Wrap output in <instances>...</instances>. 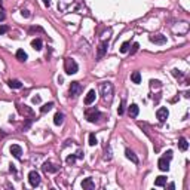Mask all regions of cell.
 Wrapping results in <instances>:
<instances>
[{
	"instance_id": "1",
	"label": "cell",
	"mask_w": 190,
	"mask_h": 190,
	"mask_svg": "<svg viewBox=\"0 0 190 190\" xmlns=\"http://www.w3.org/2000/svg\"><path fill=\"white\" fill-rule=\"evenodd\" d=\"M100 91H101V97L104 102H110L113 98V85L110 82H102L100 85Z\"/></svg>"
},
{
	"instance_id": "2",
	"label": "cell",
	"mask_w": 190,
	"mask_h": 190,
	"mask_svg": "<svg viewBox=\"0 0 190 190\" xmlns=\"http://www.w3.org/2000/svg\"><path fill=\"white\" fill-rule=\"evenodd\" d=\"M64 70H66L67 74H76L79 71L77 63L74 59H71V58H66L64 59Z\"/></svg>"
},
{
	"instance_id": "3",
	"label": "cell",
	"mask_w": 190,
	"mask_h": 190,
	"mask_svg": "<svg viewBox=\"0 0 190 190\" xmlns=\"http://www.w3.org/2000/svg\"><path fill=\"white\" fill-rule=\"evenodd\" d=\"M82 91H83V86L79 83V82H71V85H70V97H73V98H77L79 95L82 94Z\"/></svg>"
},
{
	"instance_id": "4",
	"label": "cell",
	"mask_w": 190,
	"mask_h": 190,
	"mask_svg": "<svg viewBox=\"0 0 190 190\" xmlns=\"http://www.w3.org/2000/svg\"><path fill=\"white\" fill-rule=\"evenodd\" d=\"M85 116H86V119H88V122L94 123L98 120V117H101V113L97 110V109H88L86 112H85Z\"/></svg>"
},
{
	"instance_id": "5",
	"label": "cell",
	"mask_w": 190,
	"mask_h": 190,
	"mask_svg": "<svg viewBox=\"0 0 190 190\" xmlns=\"http://www.w3.org/2000/svg\"><path fill=\"white\" fill-rule=\"evenodd\" d=\"M28 181H30V184H31L33 187L39 186V184H40V175H39V172L30 171V174H28Z\"/></svg>"
},
{
	"instance_id": "6",
	"label": "cell",
	"mask_w": 190,
	"mask_h": 190,
	"mask_svg": "<svg viewBox=\"0 0 190 190\" xmlns=\"http://www.w3.org/2000/svg\"><path fill=\"white\" fill-rule=\"evenodd\" d=\"M150 42H153L156 45H165L167 43V36H163V34H153V36H150Z\"/></svg>"
},
{
	"instance_id": "7",
	"label": "cell",
	"mask_w": 190,
	"mask_h": 190,
	"mask_svg": "<svg viewBox=\"0 0 190 190\" xmlns=\"http://www.w3.org/2000/svg\"><path fill=\"white\" fill-rule=\"evenodd\" d=\"M169 116V112H168L167 107H160L159 110L156 112V117L159 119V122H165Z\"/></svg>"
},
{
	"instance_id": "8",
	"label": "cell",
	"mask_w": 190,
	"mask_h": 190,
	"mask_svg": "<svg viewBox=\"0 0 190 190\" xmlns=\"http://www.w3.org/2000/svg\"><path fill=\"white\" fill-rule=\"evenodd\" d=\"M107 48H109V42H101L100 45H98V51H97V58L98 59H101L102 56L106 55Z\"/></svg>"
},
{
	"instance_id": "9",
	"label": "cell",
	"mask_w": 190,
	"mask_h": 190,
	"mask_svg": "<svg viewBox=\"0 0 190 190\" xmlns=\"http://www.w3.org/2000/svg\"><path fill=\"white\" fill-rule=\"evenodd\" d=\"M11 153L13 155V157L16 159H21V155H23V149L18 144H12L11 145Z\"/></svg>"
},
{
	"instance_id": "10",
	"label": "cell",
	"mask_w": 190,
	"mask_h": 190,
	"mask_svg": "<svg viewBox=\"0 0 190 190\" xmlns=\"http://www.w3.org/2000/svg\"><path fill=\"white\" fill-rule=\"evenodd\" d=\"M82 187L85 190H94L95 189V183L92 178H85L82 181Z\"/></svg>"
},
{
	"instance_id": "11",
	"label": "cell",
	"mask_w": 190,
	"mask_h": 190,
	"mask_svg": "<svg viewBox=\"0 0 190 190\" xmlns=\"http://www.w3.org/2000/svg\"><path fill=\"white\" fill-rule=\"evenodd\" d=\"M58 169H59V167L51 163V162H45V163H43V171H45V172H56Z\"/></svg>"
},
{
	"instance_id": "12",
	"label": "cell",
	"mask_w": 190,
	"mask_h": 190,
	"mask_svg": "<svg viewBox=\"0 0 190 190\" xmlns=\"http://www.w3.org/2000/svg\"><path fill=\"white\" fill-rule=\"evenodd\" d=\"M157 167H159L160 171H168L169 169V160L165 159V157H160L159 162H157Z\"/></svg>"
},
{
	"instance_id": "13",
	"label": "cell",
	"mask_w": 190,
	"mask_h": 190,
	"mask_svg": "<svg viewBox=\"0 0 190 190\" xmlns=\"http://www.w3.org/2000/svg\"><path fill=\"white\" fill-rule=\"evenodd\" d=\"M95 97H97V94H95V91L94 89H91L89 92H88V95L85 97V104L86 106H91L94 101H95Z\"/></svg>"
},
{
	"instance_id": "14",
	"label": "cell",
	"mask_w": 190,
	"mask_h": 190,
	"mask_svg": "<svg viewBox=\"0 0 190 190\" xmlns=\"http://www.w3.org/2000/svg\"><path fill=\"white\" fill-rule=\"evenodd\" d=\"M128 113H129V116H131V117H137V116H138V113H140L138 106H137V104H131V106H129V109H128Z\"/></svg>"
},
{
	"instance_id": "15",
	"label": "cell",
	"mask_w": 190,
	"mask_h": 190,
	"mask_svg": "<svg viewBox=\"0 0 190 190\" xmlns=\"http://www.w3.org/2000/svg\"><path fill=\"white\" fill-rule=\"evenodd\" d=\"M125 155H126V157H128L129 160H132V162H134L135 165L138 163V157L135 156V153H134V152H131L129 149H126V150H125Z\"/></svg>"
},
{
	"instance_id": "16",
	"label": "cell",
	"mask_w": 190,
	"mask_h": 190,
	"mask_svg": "<svg viewBox=\"0 0 190 190\" xmlns=\"http://www.w3.org/2000/svg\"><path fill=\"white\" fill-rule=\"evenodd\" d=\"M178 147L183 150V152H186V150L189 149V143H187V140H186L184 137H181L178 140Z\"/></svg>"
},
{
	"instance_id": "17",
	"label": "cell",
	"mask_w": 190,
	"mask_h": 190,
	"mask_svg": "<svg viewBox=\"0 0 190 190\" xmlns=\"http://www.w3.org/2000/svg\"><path fill=\"white\" fill-rule=\"evenodd\" d=\"M155 186H157V187L167 186V177H163V175H159V177L155 180Z\"/></svg>"
},
{
	"instance_id": "18",
	"label": "cell",
	"mask_w": 190,
	"mask_h": 190,
	"mask_svg": "<svg viewBox=\"0 0 190 190\" xmlns=\"http://www.w3.org/2000/svg\"><path fill=\"white\" fill-rule=\"evenodd\" d=\"M27 58H28V56H27V54H25V52H24V49H18V51H16V59H18V61H27Z\"/></svg>"
},
{
	"instance_id": "19",
	"label": "cell",
	"mask_w": 190,
	"mask_h": 190,
	"mask_svg": "<svg viewBox=\"0 0 190 190\" xmlns=\"http://www.w3.org/2000/svg\"><path fill=\"white\" fill-rule=\"evenodd\" d=\"M63 122H64V114L63 113H56L54 116V123L59 126V125H63Z\"/></svg>"
},
{
	"instance_id": "20",
	"label": "cell",
	"mask_w": 190,
	"mask_h": 190,
	"mask_svg": "<svg viewBox=\"0 0 190 190\" xmlns=\"http://www.w3.org/2000/svg\"><path fill=\"white\" fill-rule=\"evenodd\" d=\"M9 86H11V88H13V89H21V88H23V83H21V82H20V80H15V79H13V80H9Z\"/></svg>"
},
{
	"instance_id": "21",
	"label": "cell",
	"mask_w": 190,
	"mask_h": 190,
	"mask_svg": "<svg viewBox=\"0 0 190 190\" xmlns=\"http://www.w3.org/2000/svg\"><path fill=\"white\" fill-rule=\"evenodd\" d=\"M31 46H33V49H36V51H42V46H43V43H42V40H40V39H34L33 42H31Z\"/></svg>"
},
{
	"instance_id": "22",
	"label": "cell",
	"mask_w": 190,
	"mask_h": 190,
	"mask_svg": "<svg viewBox=\"0 0 190 190\" xmlns=\"http://www.w3.org/2000/svg\"><path fill=\"white\" fill-rule=\"evenodd\" d=\"M131 80H132L134 83H141V74H140V71H134V73L131 74Z\"/></svg>"
},
{
	"instance_id": "23",
	"label": "cell",
	"mask_w": 190,
	"mask_h": 190,
	"mask_svg": "<svg viewBox=\"0 0 190 190\" xmlns=\"http://www.w3.org/2000/svg\"><path fill=\"white\" fill-rule=\"evenodd\" d=\"M54 107V102H46V104H43L42 106V109H40V113H48L51 109Z\"/></svg>"
},
{
	"instance_id": "24",
	"label": "cell",
	"mask_w": 190,
	"mask_h": 190,
	"mask_svg": "<svg viewBox=\"0 0 190 190\" xmlns=\"http://www.w3.org/2000/svg\"><path fill=\"white\" fill-rule=\"evenodd\" d=\"M120 52L122 54H128L129 52V42H123L120 46Z\"/></svg>"
},
{
	"instance_id": "25",
	"label": "cell",
	"mask_w": 190,
	"mask_h": 190,
	"mask_svg": "<svg viewBox=\"0 0 190 190\" xmlns=\"http://www.w3.org/2000/svg\"><path fill=\"white\" fill-rule=\"evenodd\" d=\"M18 110H20V113H23V114H31V110L27 109V106H20Z\"/></svg>"
},
{
	"instance_id": "26",
	"label": "cell",
	"mask_w": 190,
	"mask_h": 190,
	"mask_svg": "<svg viewBox=\"0 0 190 190\" xmlns=\"http://www.w3.org/2000/svg\"><path fill=\"white\" fill-rule=\"evenodd\" d=\"M97 144H98V140H97L95 134H91L89 135V145H97Z\"/></svg>"
},
{
	"instance_id": "27",
	"label": "cell",
	"mask_w": 190,
	"mask_h": 190,
	"mask_svg": "<svg viewBox=\"0 0 190 190\" xmlns=\"http://www.w3.org/2000/svg\"><path fill=\"white\" fill-rule=\"evenodd\" d=\"M76 157H77V156H74V155H70V156L67 157V163H68V165H73V163L76 162Z\"/></svg>"
},
{
	"instance_id": "28",
	"label": "cell",
	"mask_w": 190,
	"mask_h": 190,
	"mask_svg": "<svg viewBox=\"0 0 190 190\" xmlns=\"http://www.w3.org/2000/svg\"><path fill=\"white\" fill-rule=\"evenodd\" d=\"M9 31V27L8 25H0V34H5Z\"/></svg>"
},
{
	"instance_id": "29",
	"label": "cell",
	"mask_w": 190,
	"mask_h": 190,
	"mask_svg": "<svg viewBox=\"0 0 190 190\" xmlns=\"http://www.w3.org/2000/svg\"><path fill=\"white\" fill-rule=\"evenodd\" d=\"M165 159H168V160H171L172 159V150H168V152H165Z\"/></svg>"
},
{
	"instance_id": "30",
	"label": "cell",
	"mask_w": 190,
	"mask_h": 190,
	"mask_svg": "<svg viewBox=\"0 0 190 190\" xmlns=\"http://www.w3.org/2000/svg\"><path fill=\"white\" fill-rule=\"evenodd\" d=\"M138 48H140V45H138V43H134V45H132V49H131V55H134L135 52L138 51Z\"/></svg>"
},
{
	"instance_id": "31",
	"label": "cell",
	"mask_w": 190,
	"mask_h": 190,
	"mask_svg": "<svg viewBox=\"0 0 190 190\" xmlns=\"http://www.w3.org/2000/svg\"><path fill=\"white\" fill-rule=\"evenodd\" d=\"M123 106H125V101L120 102V106H119V109H117V113H119V114H123Z\"/></svg>"
},
{
	"instance_id": "32",
	"label": "cell",
	"mask_w": 190,
	"mask_h": 190,
	"mask_svg": "<svg viewBox=\"0 0 190 190\" xmlns=\"http://www.w3.org/2000/svg\"><path fill=\"white\" fill-rule=\"evenodd\" d=\"M172 74H174L175 77H181V76H183V73L178 71V70H172Z\"/></svg>"
},
{
	"instance_id": "33",
	"label": "cell",
	"mask_w": 190,
	"mask_h": 190,
	"mask_svg": "<svg viewBox=\"0 0 190 190\" xmlns=\"http://www.w3.org/2000/svg\"><path fill=\"white\" fill-rule=\"evenodd\" d=\"M31 101H33V104H39V102H40V97H39V95H37V97H33Z\"/></svg>"
},
{
	"instance_id": "34",
	"label": "cell",
	"mask_w": 190,
	"mask_h": 190,
	"mask_svg": "<svg viewBox=\"0 0 190 190\" xmlns=\"http://www.w3.org/2000/svg\"><path fill=\"white\" fill-rule=\"evenodd\" d=\"M21 15H23V16H25V18H30V15H31V13H30L28 11H21Z\"/></svg>"
},
{
	"instance_id": "35",
	"label": "cell",
	"mask_w": 190,
	"mask_h": 190,
	"mask_svg": "<svg viewBox=\"0 0 190 190\" xmlns=\"http://www.w3.org/2000/svg\"><path fill=\"white\" fill-rule=\"evenodd\" d=\"M43 3H45V6H48V8L51 6V0H43Z\"/></svg>"
},
{
	"instance_id": "36",
	"label": "cell",
	"mask_w": 190,
	"mask_h": 190,
	"mask_svg": "<svg viewBox=\"0 0 190 190\" xmlns=\"http://www.w3.org/2000/svg\"><path fill=\"white\" fill-rule=\"evenodd\" d=\"M168 189H175V184H174V183H169V184H168Z\"/></svg>"
},
{
	"instance_id": "37",
	"label": "cell",
	"mask_w": 190,
	"mask_h": 190,
	"mask_svg": "<svg viewBox=\"0 0 190 190\" xmlns=\"http://www.w3.org/2000/svg\"><path fill=\"white\" fill-rule=\"evenodd\" d=\"M5 18H6V16H5V13H3V12H0V21H3Z\"/></svg>"
}]
</instances>
